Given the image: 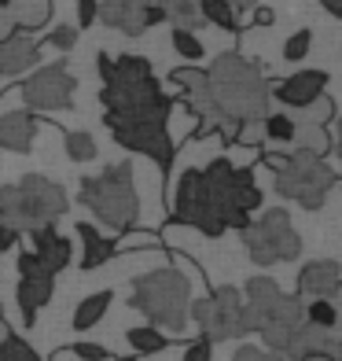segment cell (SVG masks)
I'll use <instances>...</instances> for the list:
<instances>
[{"instance_id": "6da1fadb", "label": "cell", "mask_w": 342, "mask_h": 361, "mask_svg": "<svg viewBox=\"0 0 342 361\" xmlns=\"http://www.w3.org/2000/svg\"><path fill=\"white\" fill-rule=\"evenodd\" d=\"M96 71H100V104H103V126L110 129L114 144L125 152L148 155L162 173L173 166V133H170V111L173 100L155 78L151 63L144 56H107L96 52Z\"/></svg>"}, {"instance_id": "7a4b0ae2", "label": "cell", "mask_w": 342, "mask_h": 361, "mask_svg": "<svg viewBox=\"0 0 342 361\" xmlns=\"http://www.w3.org/2000/svg\"><path fill=\"white\" fill-rule=\"evenodd\" d=\"M206 89L214 100L217 114L224 126H239V122H262L269 114V89L272 81L262 74L254 59L239 56V52H221L206 71Z\"/></svg>"}, {"instance_id": "3957f363", "label": "cell", "mask_w": 342, "mask_h": 361, "mask_svg": "<svg viewBox=\"0 0 342 361\" xmlns=\"http://www.w3.org/2000/svg\"><path fill=\"white\" fill-rule=\"evenodd\" d=\"M77 203L89 207L96 221L110 233H129L140 218V195H137V166L133 162H110L100 173L81 180Z\"/></svg>"}, {"instance_id": "277c9868", "label": "cell", "mask_w": 342, "mask_h": 361, "mask_svg": "<svg viewBox=\"0 0 342 361\" xmlns=\"http://www.w3.org/2000/svg\"><path fill=\"white\" fill-rule=\"evenodd\" d=\"M129 306L140 310L151 328L158 332H184L188 328V306H191V281L181 269H151L133 281Z\"/></svg>"}, {"instance_id": "5b68a950", "label": "cell", "mask_w": 342, "mask_h": 361, "mask_svg": "<svg viewBox=\"0 0 342 361\" xmlns=\"http://www.w3.org/2000/svg\"><path fill=\"white\" fill-rule=\"evenodd\" d=\"M67 192L56 180H48L41 173H26L15 185L0 188V225H11L19 233H34V228L56 225L67 214Z\"/></svg>"}, {"instance_id": "8992f818", "label": "cell", "mask_w": 342, "mask_h": 361, "mask_svg": "<svg viewBox=\"0 0 342 361\" xmlns=\"http://www.w3.org/2000/svg\"><path fill=\"white\" fill-rule=\"evenodd\" d=\"M243 247H247L251 262L254 266H280V262H295L302 255V236L295 233V225H291V214L284 207L276 210H265L258 221H251L243 228Z\"/></svg>"}, {"instance_id": "52a82bcc", "label": "cell", "mask_w": 342, "mask_h": 361, "mask_svg": "<svg viewBox=\"0 0 342 361\" xmlns=\"http://www.w3.org/2000/svg\"><path fill=\"white\" fill-rule=\"evenodd\" d=\"M338 185V173L328 166L324 159H305V155H295V159H284V166L276 170V192L284 200L298 203L302 210H320L328 192Z\"/></svg>"}, {"instance_id": "ba28073f", "label": "cell", "mask_w": 342, "mask_h": 361, "mask_svg": "<svg viewBox=\"0 0 342 361\" xmlns=\"http://www.w3.org/2000/svg\"><path fill=\"white\" fill-rule=\"evenodd\" d=\"M188 317H195L203 339H210V343L243 339V291L232 284L210 288L203 299H191Z\"/></svg>"}, {"instance_id": "9c48e42d", "label": "cell", "mask_w": 342, "mask_h": 361, "mask_svg": "<svg viewBox=\"0 0 342 361\" xmlns=\"http://www.w3.org/2000/svg\"><path fill=\"white\" fill-rule=\"evenodd\" d=\"M173 221L177 225H191L199 228L203 236L217 240L224 236V221H221V210L210 195L203 170H184L173 185Z\"/></svg>"}, {"instance_id": "30bf717a", "label": "cell", "mask_w": 342, "mask_h": 361, "mask_svg": "<svg viewBox=\"0 0 342 361\" xmlns=\"http://www.w3.org/2000/svg\"><path fill=\"white\" fill-rule=\"evenodd\" d=\"M74 89H77V74H70L67 63H48L30 74L19 92H23V111L30 114H59L74 107Z\"/></svg>"}, {"instance_id": "8fae6325", "label": "cell", "mask_w": 342, "mask_h": 361, "mask_svg": "<svg viewBox=\"0 0 342 361\" xmlns=\"http://www.w3.org/2000/svg\"><path fill=\"white\" fill-rule=\"evenodd\" d=\"M15 269H19L15 299H19L23 321L34 324V321H37V310L52 302V295H56V276L34 258V251H23V255H19V266H15Z\"/></svg>"}, {"instance_id": "7c38bea8", "label": "cell", "mask_w": 342, "mask_h": 361, "mask_svg": "<svg viewBox=\"0 0 342 361\" xmlns=\"http://www.w3.org/2000/svg\"><path fill=\"white\" fill-rule=\"evenodd\" d=\"M96 19H103L110 30H122L125 37H140L162 19L158 0H96Z\"/></svg>"}, {"instance_id": "4fadbf2b", "label": "cell", "mask_w": 342, "mask_h": 361, "mask_svg": "<svg viewBox=\"0 0 342 361\" xmlns=\"http://www.w3.org/2000/svg\"><path fill=\"white\" fill-rule=\"evenodd\" d=\"M328 81H331L328 71H298L284 81H272L269 100L280 104V111H302L328 92Z\"/></svg>"}, {"instance_id": "5bb4252c", "label": "cell", "mask_w": 342, "mask_h": 361, "mask_svg": "<svg viewBox=\"0 0 342 361\" xmlns=\"http://www.w3.org/2000/svg\"><path fill=\"white\" fill-rule=\"evenodd\" d=\"M284 291L272 276H251L247 288H243V336L262 332L265 321L272 317V310L280 306Z\"/></svg>"}, {"instance_id": "9a60e30c", "label": "cell", "mask_w": 342, "mask_h": 361, "mask_svg": "<svg viewBox=\"0 0 342 361\" xmlns=\"http://www.w3.org/2000/svg\"><path fill=\"white\" fill-rule=\"evenodd\" d=\"M284 361H305V357H331V361H342V339L338 332H320L313 324H298L291 332L287 347L280 354Z\"/></svg>"}, {"instance_id": "2e32d148", "label": "cell", "mask_w": 342, "mask_h": 361, "mask_svg": "<svg viewBox=\"0 0 342 361\" xmlns=\"http://www.w3.org/2000/svg\"><path fill=\"white\" fill-rule=\"evenodd\" d=\"M338 288H342V269L335 258H317V262H305L298 269V302H309V299H328L335 302L338 299Z\"/></svg>"}, {"instance_id": "e0dca14e", "label": "cell", "mask_w": 342, "mask_h": 361, "mask_svg": "<svg viewBox=\"0 0 342 361\" xmlns=\"http://www.w3.org/2000/svg\"><path fill=\"white\" fill-rule=\"evenodd\" d=\"M37 59H41V41L34 34H19L15 30L8 41H0V81L34 71Z\"/></svg>"}, {"instance_id": "ac0fdd59", "label": "cell", "mask_w": 342, "mask_h": 361, "mask_svg": "<svg viewBox=\"0 0 342 361\" xmlns=\"http://www.w3.org/2000/svg\"><path fill=\"white\" fill-rule=\"evenodd\" d=\"M30 240H34V258H37L52 276L70 266L74 247H70V240H67V236H59V233H56V225L34 228V233H30Z\"/></svg>"}, {"instance_id": "d6986e66", "label": "cell", "mask_w": 342, "mask_h": 361, "mask_svg": "<svg viewBox=\"0 0 342 361\" xmlns=\"http://www.w3.org/2000/svg\"><path fill=\"white\" fill-rule=\"evenodd\" d=\"M37 129H41V122H37V114H30V111L0 114V147H4V152L26 155L37 140Z\"/></svg>"}, {"instance_id": "ffe728a7", "label": "cell", "mask_w": 342, "mask_h": 361, "mask_svg": "<svg viewBox=\"0 0 342 361\" xmlns=\"http://www.w3.org/2000/svg\"><path fill=\"white\" fill-rule=\"evenodd\" d=\"M298 126V122H295ZM331 152V133L324 126H298L295 137H291L284 147H276V155L284 159H295V155H305V159H328Z\"/></svg>"}, {"instance_id": "44dd1931", "label": "cell", "mask_w": 342, "mask_h": 361, "mask_svg": "<svg viewBox=\"0 0 342 361\" xmlns=\"http://www.w3.org/2000/svg\"><path fill=\"white\" fill-rule=\"evenodd\" d=\"M77 240H81V247H85V255H81V269L85 273H92V269H100L103 262H110L114 255V240L110 236H103L96 225H89V221H77Z\"/></svg>"}, {"instance_id": "7402d4cb", "label": "cell", "mask_w": 342, "mask_h": 361, "mask_svg": "<svg viewBox=\"0 0 342 361\" xmlns=\"http://www.w3.org/2000/svg\"><path fill=\"white\" fill-rule=\"evenodd\" d=\"M8 11H11L19 34H37V30H44L48 23H52L56 4H52V0H11Z\"/></svg>"}, {"instance_id": "603a6c76", "label": "cell", "mask_w": 342, "mask_h": 361, "mask_svg": "<svg viewBox=\"0 0 342 361\" xmlns=\"http://www.w3.org/2000/svg\"><path fill=\"white\" fill-rule=\"evenodd\" d=\"M110 302H114V291H110V288H107V291H92V295H85V299L74 306L70 324L77 328V332H89V328H96V324L107 317Z\"/></svg>"}, {"instance_id": "cb8c5ba5", "label": "cell", "mask_w": 342, "mask_h": 361, "mask_svg": "<svg viewBox=\"0 0 342 361\" xmlns=\"http://www.w3.org/2000/svg\"><path fill=\"white\" fill-rule=\"evenodd\" d=\"M162 19H166L173 30H188V34H199L206 26L199 15V0H158Z\"/></svg>"}, {"instance_id": "d4e9b609", "label": "cell", "mask_w": 342, "mask_h": 361, "mask_svg": "<svg viewBox=\"0 0 342 361\" xmlns=\"http://www.w3.org/2000/svg\"><path fill=\"white\" fill-rule=\"evenodd\" d=\"M125 343L133 347L137 357H144V354H162L173 339L166 332H158V328H151V324H140V328H129L125 332Z\"/></svg>"}, {"instance_id": "484cf974", "label": "cell", "mask_w": 342, "mask_h": 361, "mask_svg": "<svg viewBox=\"0 0 342 361\" xmlns=\"http://www.w3.org/2000/svg\"><path fill=\"white\" fill-rule=\"evenodd\" d=\"M295 118H291L287 111H269L265 118H262V133H265V144H269V152H276V147H284L291 137H295Z\"/></svg>"}, {"instance_id": "4316f807", "label": "cell", "mask_w": 342, "mask_h": 361, "mask_svg": "<svg viewBox=\"0 0 342 361\" xmlns=\"http://www.w3.org/2000/svg\"><path fill=\"white\" fill-rule=\"evenodd\" d=\"M302 321L320 328V332H335L338 328V306L328 302V299H309V302H302Z\"/></svg>"}, {"instance_id": "83f0119b", "label": "cell", "mask_w": 342, "mask_h": 361, "mask_svg": "<svg viewBox=\"0 0 342 361\" xmlns=\"http://www.w3.org/2000/svg\"><path fill=\"white\" fill-rule=\"evenodd\" d=\"M199 15H203L206 26H217L224 34H239V19L224 0H199Z\"/></svg>"}, {"instance_id": "f1b7e54d", "label": "cell", "mask_w": 342, "mask_h": 361, "mask_svg": "<svg viewBox=\"0 0 342 361\" xmlns=\"http://www.w3.org/2000/svg\"><path fill=\"white\" fill-rule=\"evenodd\" d=\"M59 133H63V147H67V155L74 162H92L100 155V147H96L89 129H59Z\"/></svg>"}, {"instance_id": "f546056e", "label": "cell", "mask_w": 342, "mask_h": 361, "mask_svg": "<svg viewBox=\"0 0 342 361\" xmlns=\"http://www.w3.org/2000/svg\"><path fill=\"white\" fill-rule=\"evenodd\" d=\"M287 114H291V118H295L298 126H324V129H328V122L335 118V100H331L328 92H324L320 100H313L309 107H302V111H287Z\"/></svg>"}, {"instance_id": "4dcf8cb0", "label": "cell", "mask_w": 342, "mask_h": 361, "mask_svg": "<svg viewBox=\"0 0 342 361\" xmlns=\"http://www.w3.org/2000/svg\"><path fill=\"white\" fill-rule=\"evenodd\" d=\"M0 361H41V354L30 347L26 339H19L15 332H8L0 339Z\"/></svg>"}, {"instance_id": "1f68e13d", "label": "cell", "mask_w": 342, "mask_h": 361, "mask_svg": "<svg viewBox=\"0 0 342 361\" xmlns=\"http://www.w3.org/2000/svg\"><path fill=\"white\" fill-rule=\"evenodd\" d=\"M309 48H313V30L302 26V30H295V34L284 41V59L287 63H302L309 56Z\"/></svg>"}, {"instance_id": "d6a6232c", "label": "cell", "mask_w": 342, "mask_h": 361, "mask_svg": "<svg viewBox=\"0 0 342 361\" xmlns=\"http://www.w3.org/2000/svg\"><path fill=\"white\" fill-rule=\"evenodd\" d=\"M173 52L181 56V59H188V63H199L206 48H203L199 34H188V30H173Z\"/></svg>"}, {"instance_id": "836d02e7", "label": "cell", "mask_w": 342, "mask_h": 361, "mask_svg": "<svg viewBox=\"0 0 342 361\" xmlns=\"http://www.w3.org/2000/svg\"><path fill=\"white\" fill-rule=\"evenodd\" d=\"M63 354H74V357H81V361H110V357H114L107 347H100V343H74V347H67Z\"/></svg>"}, {"instance_id": "e575fe53", "label": "cell", "mask_w": 342, "mask_h": 361, "mask_svg": "<svg viewBox=\"0 0 342 361\" xmlns=\"http://www.w3.org/2000/svg\"><path fill=\"white\" fill-rule=\"evenodd\" d=\"M41 44H52V48H59V52H70V48L77 44V30L74 26H56V30H48V37Z\"/></svg>"}, {"instance_id": "d590c367", "label": "cell", "mask_w": 342, "mask_h": 361, "mask_svg": "<svg viewBox=\"0 0 342 361\" xmlns=\"http://www.w3.org/2000/svg\"><path fill=\"white\" fill-rule=\"evenodd\" d=\"M210 357H214V343L199 336L195 343H188V347H184V357L181 361H210Z\"/></svg>"}, {"instance_id": "8d00e7d4", "label": "cell", "mask_w": 342, "mask_h": 361, "mask_svg": "<svg viewBox=\"0 0 342 361\" xmlns=\"http://www.w3.org/2000/svg\"><path fill=\"white\" fill-rule=\"evenodd\" d=\"M232 361H284V357H280V354H269V350H262V347H254V343H243Z\"/></svg>"}, {"instance_id": "74e56055", "label": "cell", "mask_w": 342, "mask_h": 361, "mask_svg": "<svg viewBox=\"0 0 342 361\" xmlns=\"http://www.w3.org/2000/svg\"><path fill=\"white\" fill-rule=\"evenodd\" d=\"M96 23V0H77V34H81V30H89Z\"/></svg>"}, {"instance_id": "f35d334b", "label": "cell", "mask_w": 342, "mask_h": 361, "mask_svg": "<svg viewBox=\"0 0 342 361\" xmlns=\"http://www.w3.org/2000/svg\"><path fill=\"white\" fill-rule=\"evenodd\" d=\"M19 228H11V225H0V251H15V243H19Z\"/></svg>"}, {"instance_id": "ab89813d", "label": "cell", "mask_w": 342, "mask_h": 361, "mask_svg": "<svg viewBox=\"0 0 342 361\" xmlns=\"http://www.w3.org/2000/svg\"><path fill=\"white\" fill-rule=\"evenodd\" d=\"M251 19H254V26H272V23H276V11H272V8H265V4H258Z\"/></svg>"}, {"instance_id": "60d3db41", "label": "cell", "mask_w": 342, "mask_h": 361, "mask_svg": "<svg viewBox=\"0 0 342 361\" xmlns=\"http://www.w3.org/2000/svg\"><path fill=\"white\" fill-rule=\"evenodd\" d=\"M11 34H15V19H11L8 8H0V41H8Z\"/></svg>"}, {"instance_id": "b9f144b4", "label": "cell", "mask_w": 342, "mask_h": 361, "mask_svg": "<svg viewBox=\"0 0 342 361\" xmlns=\"http://www.w3.org/2000/svg\"><path fill=\"white\" fill-rule=\"evenodd\" d=\"M224 4L232 8V11H254L258 4H262V0H224Z\"/></svg>"}, {"instance_id": "7bdbcfd3", "label": "cell", "mask_w": 342, "mask_h": 361, "mask_svg": "<svg viewBox=\"0 0 342 361\" xmlns=\"http://www.w3.org/2000/svg\"><path fill=\"white\" fill-rule=\"evenodd\" d=\"M324 4V11L331 15V19H342V0H320Z\"/></svg>"}, {"instance_id": "ee69618b", "label": "cell", "mask_w": 342, "mask_h": 361, "mask_svg": "<svg viewBox=\"0 0 342 361\" xmlns=\"http://www.w3.org/2000/svg\"><path fill=\"white\" fill-rule=\"evenodd\" d=\"M8 332H11V328H8V324H4V314H0V339H4V336H8Z\"/></svg>"}, {"instance_id": "f6af8a7d", "label": "cell", "mask_w": 342, "mask_h": 361, "mask_svg": "<svg viewBox=\"0 0 342 361\" xmlns=\"http://www.w3.org/2000/svg\"><path fill=\"white\" fill-rule=\"evenodd\" d=\"M110 361H140V357H137V354H125V357H118V354H114Z\"/></svg>"}, {"instance_id": "bcb514c9", "label": "cell", "mask_w": 342, "mask_h": 361, "mask_svg": "<svg viewBox=\"0 0 342 361\" xmlns=\"http://www.w3.org/2000/svg\"><path fill=\"white\" fill-rule=\"evenodd\" d=\"M305 361H331V357H305Z\"/></svg>"}, {"instance_id": "7dc6e473", "label": "cell", "mask_w": 342, "mask_h": 361, "mask_svg": "<svg viewBox=\"0 0 342 361\" xmlns=\"http://www.w3.org/2000/svg\"><path fill=\"white\" fill-rule=\"evenodd\" d=\"M8 4H11V0H0V8H8Z\"/></svg>"}]
</instances>
